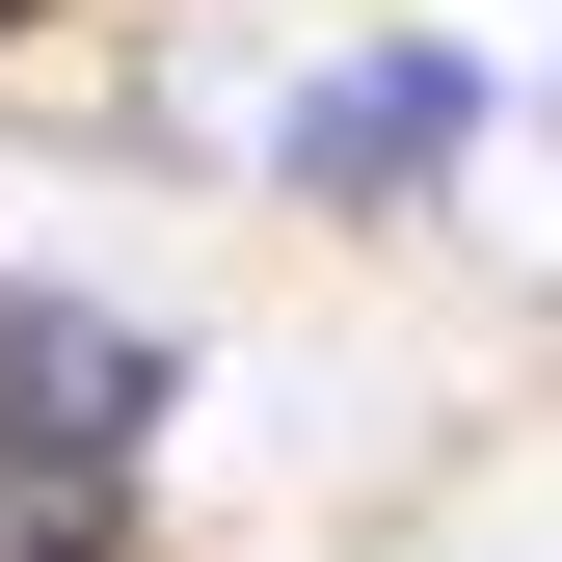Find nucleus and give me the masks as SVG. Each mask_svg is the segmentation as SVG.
I'll return each instance as SVG.
<instances>
[{"instance_id":"4","label":"nucleus","mask_w":562,"mask_h":562,"mask_svg":"<svg viewBox=\"0 0 562 562\" xmlns=\"http://www.w3.org/2000/svg\"><path fill=\"white\" fill-rule=\"evenodd\" d=\"M0 27H27V0H0Z\"/></svg>"},{"instance_id":"1","label":"nucleus","mask_w":562,"mask_h":562,"mask_svg":"<svg viewBox=\"0 0 562 562\" xmlns=\"http://www.w3.org/2000/svg\"><path fill=\"white\" fill-rule=\"evenodd\" d=\"M482 108H509L482 54L375 27V54H322V81H295V134H268V161H295L322 215H402V188H456V134H482Z\"/></svg>"},{"instance_id":"3","label":"nucleus","mask_w":562,"mask_h":562,"mask_svg":"<svg viewBox=\"0 0 562 562\" xmlns=\"http://www.w3.org/2000/svg\"><path fill=\"white\" fill-rule=\"evenodd\" d=\"M134 536V456H27L0 429V562H108Z\"/></svg>"},{"instance_id":"2","label":"nucleus","mask_w":562,"mask_h":562,"mask_svg":"<svg viewBox=\"0 0 562 562\" xmlns=\"http://www.w3.org/2000/svg\"><path fill=\"white\" fill-rule=\"evenodd\" d=\"M161 322H108V295H0V429L27 456H161Z\"/></svg>"}]
</instances>
